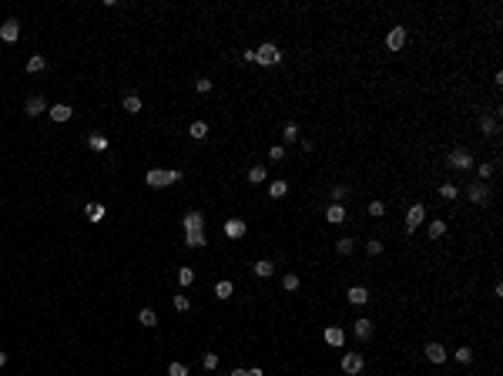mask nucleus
<instances>
[{
    "mask_svg": "<svg viewBox=\"0 0 503 376\" xmlns=\"http://www.w3.org/2000/svg\"><path fill=\"white\" fill-rule=\"evenodd\" d=\"M151 188H161V185H175V182H181V171L178 168H171V171H158V168H151L148 171V178H145Z\"/></svg>",
    "mask_w": 503,
    "mask_h": 376,
    "instance_id": "f257e3e1",
    "label": "nucleus"
},
{
    "mask_svg": "<svg viewBox=\"0 0 503 376\" xmlns=\"http://www.w3.org/2000/svg\"><path fill=\"white\" fill-rule=\"evenodd\" d=\"M279 61H282V51L275 44H262L259 51H255V64H265L268 67V64H279Z\"/></svg>",
    "mask_w": 503,
    "mask_h": 376,
    "instance_id": "f03ea898",
    "label": "nucleus"
},
{
    "mask_svg": "<svg viewBox=\"0 0 503 376\" xmlns=\"http://www.w3.org/2000/svg\"><path fill=\"white\" fill-rule=\"evenodd\" d=\"M449 168H460V171L473 168V155H470L466 148H456L453 155H449Z\"/></svg>",
    "mask_w": 503,
    "mask_h": 376,
    "instance_id": "7ed1b4c3",
    "label": "nucleus"
},
{
    "mask_svg": "<svg viewBox=\"0 0 503 376\" xmlns=\"http://www.w3.org/2000/svg\"><path fill=\"white\" fill-rule=\"evenodd\" d=\"M423 219H426V208L416 202V205H413L410 212H406V232H416V228L423 225Z\"/></svg>",
    "mask_w": 503,
    "mask_h": 376,
    "instance_id": "20e7f679",
    "label": "nucleus"
},
{
    "mask_svg": "<svg viewBox=\"0 0 503 376\" xmlns=\"http://www.w3.org/2000/svg\"><path fill=\"white\" fill-rule=\"evenodd\" d=\"M362 366H366V363H362V356H359V353H346V356H342V373L359 376V373H362Z\"/></svg>",
    "mask_w": 503,
    "mask_h": 376,
    "instance_id": "39448f33",
    "label": "nucleus"
},
{
    "mask_svg": "<svg viewBox=\"0 0 503 376\" xmlns=\"http://www.w3.org/2000/svg\"><path fill=\"white\" fill-rule=\"evenodd\" d=\"M17 37H20V24L14 17L3 20V24H0V40H3V44H14Z\"/></svg>",
    "mask_w": 503,
    "mask_h": 376,
    "instance_id": "423d86ee",
    "label": "nucleus"
},
{
    "mask_svg": "<svg viewBox=\"0 0 503 376\" xmlns=\"http://www.w3.org/2000/svg\"><path fill=\"white\" fill-rule=\"evenodd\" d=\"M181 225H185V232H202L205 228V215L202 212H188L185 219H181Z\"/></svg>",
    "mask_w": 503,
    "mask_h": 376,
    "instance_id": "0eeeda50",
    "label": "nucleus"
},
{
    "mask_svg": "<svg viewBox=\"0 0 503 376\" xmlns=\"http://www.w3.org/2000/svg\"><path fill=\"white\" fill-rule=\"evenodd\" d=\"M403 44H406V27H392L389 37H386V47L389 51H403Z\"/></svg>",
    "mask_w": 503,
    "mask_h": 376,
    "instance_id": "6e6552de",
    "label": "nucleus"
},
{
    "mask_svg": "<svg viewBox=\"0 0 503 376\" xmlns=\"http://www.w3.org/2000/svg\"><path fill=\"white\" fill-rule=\"evenodd\" d=\"M24 111H27V118H37L40 111H47V101H44L40 94H34V97H27V104H24Z\"/></svg>",
    "mask_w": 503,
    "mask_h": 376,
    "instance_id": "1a4fd4ad",
    "label": "nucleus"
},
{
    "mask_svg": "<svg viewBox=\"0 0 503 376\" xmlns=\"http://www.w3.org/2000/svg\"><path fill=\"white\" fill-rule=\"evenodd\" d=\"M466 195H470V202H473V205H483L486 198H490V188H486L483 182H476V185H470V191H466Z\"/></svg>",
    "mask_w": 503,
    "mask_h": 376,
    "instance_id": "9d476101",
    "label": "nucleus"
},
{
    "mask_svg": "<svg viewBox=\"0 0 503 376\" xmlns=\"http://www.w3.org/2000/svg\"><path fill=\"white\" fill-rule=\"evenodd\" d=\"M353 333H355V339H359V343H366V339H373V319H355Z\"/></svg>",
    "mask_w": 503,
    "mask_h": 376,
    "instance_id": "9b49d317",
    "label": "nucleus"
},
{
    "mask_svg": "<svg viewBox=\"0 0 503 376\" xmlns=\"http://www.w3.org/2000/svg\"><path fill=\"white\" fill-rule=\"evenodd\" d=\"M40 71H47V57H44V54H30V57H27V74H40Z\"/></svg>",
    "mask_w": 503,
    "mask_h": 376,
    "instance_id": "f8f14e48",
    "label": "nucleus"
},
{
    "mask_svg": "<svg viewBox=\"0 0 503 376\" xmlns=\"http://www.w3.org/2000/svg\"><path fill=\"white\" fill-rule=\"evenodd\" d=\"M225 235H228V239H242V235H245V222H242V219H228V222H225Z\"/></svg>",
    "mask_w": 503,
    "mask_h": 376,
    "instance_id": "ddd939ff",
    "label": "nucleus"
},
{
    "mask_svg": "<svg viewBox=\"0 0 503 376\" xmlns=\"http://www.w3.org/2000/svg\"><path fill=\"white\" fill-rule=\"evenodd\" d=\"M426 359H429V363H443V359H446V349H443L440 343H429V346H426Z\"/></svg>",
    "mask_w": 503,
    "mask_h": 376,
    "instance_id": "4468645a",
    "label": "nucleus"
},
{
    "mask_svg": "<svg viewBox=\"0 0 503 376\" xmlns=\"http://www.w3.org/2000/svg\"><path fill=\"white\" fill-rule=\"evenodd\" d=\"M252 272H255V276H259V279H268V276H272V272H275V265L268 262V259H259V262L252 265Z\"/></svg>",
    "mask_w": 503,
    "mask_h": 376,
    "instance_id": "2eb2a0df",
    "label": "nucleus"
},
{
    "mask_svg": "<svg viewBox=\"0 0 503 376\" xmlns=\"http://www.w3.org/2000/svg\"><path fill=\"white\" fill-rule=\"evenodd\" d=\"M349 302H353V306H366V302H369V292H366L362 285H353V289H349Z\"/></svg>",
    "mask_w": 503,
    "mask_h": 376,
    "instance_id": "dca6fc26",
    "label": "nucleus"
},
{
    "mask_svg": "<svg viewBox=\"0 0 503 376\" xmlns=\"http://www.w3.org/2000/svg\"><path fill=\"white\" fill-rule=\"evenodd\" d=\"M325 219H329L332 225L346 222V208H342V205H329V208H325Z\"/></svg>",
    "mask_w": 503,
    "mask_h": 376,
    "instance_id": "f3484780",
    "label": "nucleus"
},
{
    "mask_svg": "<svg viewBox=\"0 0 503 376\" xmlns=\"http://www.w3.org/2000/svg\"><path fill=\"white\" fill-rule=\"evenodd\" d=\"M138 322H141L145 329H151V326H158V316H154V309H141V313H138Z\"/></svg>",
    "mask_w": 503,
    "mask_h": 376,
    "instance_id": "a211bd4d",
    "label": "nucleus"
},
{
    "mask_svg": "<svg viewBox=\"0 0 503 376\" xmlns=\"http://www.w3.org/2000/svg\"><path fill=\"white\" fill-rule=\"evenodd\" d=\"M342 339L346 336H342L339 326H329V329H325V343H329V346H342Z\"/></svg>",
    "mask_w": 503,
    "mask_h": 376,
    "instance_id": "6ab92c4d",
    "label": "nucleus"
},
{
    "mask_svg": "<svg viewBox=\"0 0 503 376\" xmlns=\"http://www.w3.org/2000/svg\"><path fill=\"white\" fill-rule=\"evenodd\" d=\"M443 235H446V222L443 219H433L429 222V239H443Z\"/></svg>",
    "mask_w": 503,
    "mask_h": 376,
    "instance_id": "aec40b11",
    "label": "nucleus"
},
{
    "mask_svg": "<svg viewBox=\"0 0 503 376\" xmlns=\"http://www.w3.org/2000/svg\"><path fill=\"white\" fill-rule=\"evenodd\" d=\"M185 245H191V249H202V245H205V232H185Z\"/></svg>",
    "mask_w": 503,
    "mask_h": 376,
    "instance_id": "412c9836",
    "label": "nucleus"
},
{
    "mask_svg": "<svg viewBox=\"0 0 503 376\" xmlns=\"http://www.w3.org/2000/svg\"><path fill=\"white\" fill-rule=\"evenodd\" d=\"M51 118H54V121H71V108H67V104H54V108H51Z\"/></svg>",
    "mask_w": 503,
    "mask_h": 376,
    "instance_id": "4be33fe9",
    "label": "nucleus"
},
{
    "mask_svg": "<svg viewBox=\"0 0 503 376\" xmlns=\"http://www.w3.org/2000/svg\"><path fill=\"white\" fill-rule=\"evenodd\" d=\"M232 292H235V285H232V282H228V279H222V282H218V285H215V296H218V299H228Z\"/></svg>",
    "mask_w": 503,
    "mask_h": 376,
    "instance_id": "5701e85b",
    "label": "nucleus"
},
{
    "mask_svg": "<svg viewBox=\"0 0 503 376\" xmlns=\"http://www.w3.org/2000/svg\"><path fill=\"white\" fill-rule=\"evenodd\" d=\"M124 111H128V114L141 111V97H138V94H128V97H124Z\"/></svg>",
    "mask_w": 503,
    "mask_h": 376,
    "instance_id": "b1692460",
    "label": "nucleus"
},
{
    "mask_svg": "<svg viewBox=\"0 0 503 376\" xmlns=\"http://www.w3.org/2000/svg\"><path fill=\"white\" fill-rule=\"evenodd\" d=\"M480 131H483V134H497V131H500L497 118H480Z\"/></svg>",
    "mask_w": 503,
    "mask_h": 376,
    "instance_id": "393cba45",
    "label": "nucleus"
},
{
    "mask_svg": "<svg viewBox=\"0 0 503 376\" xmlns=\"http://www.w3.org/2000/svg\"><path fill=\"white\" fill-rule=\"evenodd\" d=\"M188 134H191L195 141H202V138H205V134H208V125H205V121H195V125L188 128Z\"/></svg>",
    "mask_w": 503,
    "mask_h": 376,
    "instance_id": "a878e982",
    "label": "nucleus"
},
{
    "mask_svg": "<svg viewBox=\"0 0 503 376\" xmlns=\"http://www.w3.org/2000/svg\"><path fill=\"white\" fill-rule=\"evenodd\" d=\"M298 134H302V131H298L296 121H289V125L282 128V138H285V141H298Z\"/></svg>",
    "mask_w": 503,
    "mask_h": 376,
    "instance_id": "bb28decb",
    "label": "nucleus"
},
{
    "mask_svg": "<svg viewBox=\"0 0 503 376\" xmlns=\"http://www.w3.org/2000/svg\"><path fill=\"white\" fill-rule=\"evenodd\" d=\"M285 191H289V182H282V178H279V182H272V185H268V195H272V198H282Z\"/></svg>",
    "mask_w": 503,
    "mask_h": 376,
    "instance_id": "cd10ccee",
    "label": "nucleus"
},
{
    "mask_svg": "<svg viewBox=\"0 0 503 376\" xmlns=\"http://www.w3.org/2000/svg\"><path fill=\"white\" fill-rule=\"evenodd\" d=\"M353 249H355L353 239H339V242H335V252H339V255H353Z\"/></svg>",
    "mask_w": 503,
    "mask_h": 376,
    "instance_id": "c85d7f7f",
    "label": "nucleus"
},
{
    "mask_svg": "<svg viewBox=\"0 0 503 376\" xmlns=\"http://www.w3.org/2000/svg\"><path fill=\"white\" fill-rule=\"evenodd\" d=\"M329 195H332V205H342V198L349 195V188H346V185H332V191H329Z\"/></svg>",
    "mask_w": 503,
    "mask_h": 376,
    "instance_id": "c756f323",
    "label": "nucleus"
},
{
    "mask_svg": "<svg viewBox=\"0 0 503 376\" xmlns=\"http://www.w3.org/2000/svg\"><path fill=\"white\" fill-rule=\"evenodd\" d=\"M104 215H108V208H104V205H88V219H91V222H101Z\"/></svg>",
    "mask_w": 503,
    "mask_h": 376,
    "instance_id": "7c9ffc66",
    "label": "nucleus"
},
{
    "mask_svg": "<svg viewBox=\"0 0 503 376\" xmlns=\"http://www.w3.org/2000/svg\"><path fill=\"white\" fill-rule=\"evenodd\" d=\"M493 171H497V168H493L490 161H480V165H476V175H480V182H486V178H493Z\"/></svg>",
    "mask_w": 503,
    "mask_h": 376,
    "instance_id": "2f4dec72",
    "label": "nucleus"
},
{
    "mask_svg": "<svg viewBox=\"0 0 503 376\" xmlns=\"http://www.w3.org/2000/svg\"><path fill=\"white\" fill-rule=\"evenodd\" d=\"M94 151H108V138L104 134H91V141H88Z\"/></svg>",
    "mask_w": 503,
    "mask_h": 376,
    "instance_id": "473e14b6",
    "label": "nucleus"
},
{
    "mask_svg": "<svg viewBox=\"0 0 503 376\" xmlns=\"http://www.w3.org/2000/svg\"><path fill=\"white\" fill-rule=\"evenodd\" d=\"M178 282H181V285H191V282H195V269H188V265L178 269Z\"/></svg>",
    "mask_w": 503,
    "mask_h": 376,
    "instance_id": "72a5a7b5",
    "label": "nucleus"
},
{
    "mask_svg": "<svg viewBox=\"0 0 503 376\" xmlns=\"http://www.w3.org/2000/svg\"><path fill=\"white\" fill-rule=\"evenodd\" d=\"M282 289H289V292H296V289H298V276H296V272H289V276L282 279Z\"/></svg>",
    "mask_w": 503,
    "mask_h": 376,
    "instance_id": "f704fd0d",
    "label": "nucleus"
},
{
    "mask_svg": "<svg viewBox=\"0 0 503 376\" xmlns=\"http://www.w3.org/2000/svg\"><path fill=\"white\" fill-rule=\"evenodd\" d=\"M248 182H255V185H259V182H265V168H262V165L248 168Z\"/></svg>",
    "mask_w": 503,
    "mask_h": 376,
    "instance_id": "c9c22d12",
    "label": "nucleus"
},
{
    "mask_svg": "<svg viewBox=\"0 0 503 376\" xmlns=\"http://www.w3.org/2000/svg\"><path fill=\"white\" fill-rule=\"evenodd\" d=\"M456 191H460V188H456V185H449V182H446V185H440V195H443L446 202H453V198H456Z\"/></svg>",
    "mask_w": 503,
    "mask_h": 376,
    "instance_id": "e433bc0d",
    "label": "nucleus"
},
{
    "mask_svg": "<svg viewBox=\"0 0 503 376\" xmlns=\"http://www.w3.org/2000/svg\"><path fill=\"white\" fill-rule=\"evenodd\" d=\"M168 376H188V366L185 363H171L168 366Z\"/></svg>",
    "mask_w": 503,
    "mask_h": 376,
    "instance_id": "4c0bfd02",
    "label": "nucleus"
},
{
    "mask_svg": "<svg viewBox=\"0 0 503 376\" xmlns=\"http://www.w3.org/2000/svg\"><path fill=\"white\" fill-rule=\"evenodd\" d=\"M202 366H205V370H218V356H215V353H205V356H202Z\"/></svg>",
    "mask_w": 503,
    "mask_h": 376,
    "instance_id": "58836bf2",
    "label": "nucleus"
},
{
    "mask_svg": "<svg viewBox=\"0 0 503 376\" xmlns=\"http://www.w3.org/2000/svg\"><path fill=\"white\" fill-rule=\"evenodd\" d=\"M175 309H178V313H188V309H191L188 296H175Z\"/></svg>",
    "mask_w": 503,
    "mask_h": 376,
    "instance_id": "ea45409f",
    "label": "nucleus"
},
{
    "mask_svg": "<svg viewBox=\"0 0 503 376\" xmlns=\"http://www.w3.org/2000/svg\"><path fill=\"white\" fill-rule=\"evenodd\" d=\"M195 91L208 94V91H211V81H208V77H198V81H195Z\"/></svg>",
    "mask_w": 503,
    "mask_h": 376,
    "instance_id": "a19ab883",
    "label": "nucleus"
},
{
    "mask_svg": "<svg viewBox=\"0 0 503 376\" xmlns=\"http://www.w3.org/2000/svg\"><path fill=\"white\" fill-rule=\"evenodd\" d=\"M383 212H386V205H383V202H369V215H373V219H379Z\"/></svg>",
    "mask_w": 503,
    "mask_h": 376,
    "instance_id": "79ce46f5",
    "label": "nucleus"
},
{
    "mask_svg": "<svg viewBox=\"0 0 503 376\" xmlns=\"http://www.w3.org/2000/svg\"><path fill=\"white\" fill-rule=\"evenodd\" d=\"M366 252H369V255H379V252H383V242H379V239L366 242Z\"/></svg>",
    "mask_w": 503,
    "mask_h": 376,
    "instance_id": "37998d69",
    "label": "nucleus"
},
{
    "mask_svg": "<svg viewBox=\"0 0 503 376\" xmlns=\"http://www.w3.org/2000/svg\"><path fill=\"white\" fill-rule=\"evenodd\" d=\"M456 359H460V363H470V359H473V349L460 346V349H456Z\"/></svg>",
    "mask_w": 503,
    "mask_h": 376,
    "instance_id": "c03bdc74",
    "label": "nucleus"
},
{
    "mask_svg": "<svg viewBox=\"0 0 503 376\" xmlns=\"http://www.w3.org/2000/svg\"><path fill=\"white\" fill-rule=\"evenodd\" d=\"M282 155H285V151H282L279 145H272V148H268V158H272V161H282Z\"/></svg>",
    "mask_w": 503,
    "mask_h": 376,
    "instance_id": "a18cd8bd",
    "label": "nucleus"
},
{
    "mask_svg": "<svg viewBox=\"0 0 503 376\" xmlns=\"http://www.w3.org/2000/svg\"><path fill=\"white\" fill-rule=\"evenodd\" d=\"M245 376H265L262 370H245Z\"/></svg>",
    "mask_w": 503,
    "mask_h": 376,
    "instance_id": "49530a36",
    "label": "nucleus"
},
{
    "mask_svg": "<svg viewBox=\"0 0 503 376\" xmlns=\"http://www.w3.org/2000/svg\"><path fill=\"white\" fill-rule=\"evenodd\" d=\"M0 366H7V353L3 349H0Z\"/></svg>",
    "mask_w": 503,
    "mask_h": 376,
    "instance_id": "de8ad7c7",
    "label": "nucleus"
},
{
    "mask_svg": "<svg viewBox=\"0 0 503 376\" xmlns=\"http://www.w3.org/2000/svg\"><path fill=\"white\" fill-rule=\"evenodd\" d=\"M232 376H245V370H232Z\"/></svg>",
    "mask_w": 503,
    "mask_h": 376,
    "instance_id": "09e8293b",
    "label": "nucleus"
}]
</instances>
